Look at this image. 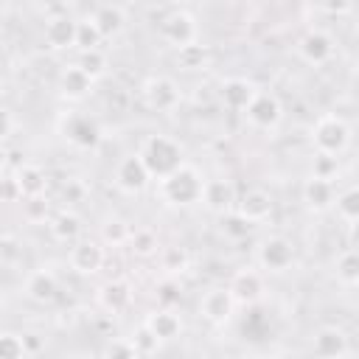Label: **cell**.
I'll use <instances>...</instances> for the list:
<instances>
[{
  "instance_id": "1",
  "label": "cell",
  "mask_w": 359,
  "mask_h": 359,
  "mask_svg": "<svg viewBox=\"0 0 359 359\" xmlns=\"http://www.w3.org/2000/svg\"><path fill=\"white\" fill-rule=\"evenodd\" d=\"M202 191H205V180L188 163H182L180 168H174L171 174H165L160 180V196L168 205H194V202H202Z\"/></svg>"
},
{
  "instance_id": "2",
  "label": "cell",
  "mask_w": 359,
  "mask_h": 359,
  "mask_svg": "<svg viewBox=\"0 0 359 359\" xmlns=\"http://www.w3.org/2000/svg\"><path fill=\"white\" fill-rule=\"evenodd\" d=\"M140 157L146 160L151 177H157V180H163L165 174H171L174 168L182 165V149H180V143L171 140V137H165V135L149 137L146 146H143V151H140Z\"/></svg>"
},
{
  "instance_id": "3",
  "label": "cell",
  "mask_w": 359,
  "mask_h": 359,
  "mask_svg": "<svg viewBox=\"0 0 359 359\" xmlns=\"http://www.w3.org/2000/svg\"><path fill=\"white\" fill-rule=\"evenodd\" d=\"M311 140H314L317 151L337 157V154H342V151L348 149V143H351V129H348V123H345L339 115H323V118L314 123V129H311Z\"/></svg>"
},
{
  "instance_id": "4",
  "label": "cell",
  "mask_w": 359,
  "mask_h": 359,
  "mask_svg": "<svg viewBox=\"0 0 359 359\" xmlns=\"http://www.w3.org/2000/svg\"><path fill=\"white\" fill-rule=\"evenodd\" d=\"M140 93H143V104L149 109H154V112H174L180 107V101H182L177 81L168 79V76H151V79H146V84L140 87Z\"/></svg>"
},
{
  "instance_id": "5",
  "label": "cell",
  "mask_w": 359,
  "mask_h": 359,
  "mask_svg": "<svg viewBox=\"0 0 359 359\" xmlns=\"http://www.w3.org/2000/svg\"><path fill=\"white\" fill-rule=\"evenodd\" d=\"M62 135L76 149H95L101 140V126L95 123V118H90L84 112H70L62 121Z\"/></svg>"
},
{
  "instance_id": "6",
  "label": "cell",
  "mask_w": 359,
  "mask_h": 359,
  "mask_svg": "<svg viewBox=\"0 0 359 359\" xmlns=\"http://www.w3.org/2000/svg\"><path fill=\"white\" fill-rule=\"evenodd\" d=\"M255 258H258V266L266 269V272H286L294 261V247L283 236H269V238L261 241Z\"/></svg>"
},
{
  "instance_id": "7",
  "label": "cell",
  "mask_w": 359,
  "mask_h": 359,
  "mask_svg": "<svg viewBox=\"0 0 359 359\" xmlns=\"http://www.w3.org/2000/svg\"><path fill=\"white\" fill-rule=\"evenodd\" d=\"M244 118H247L255 129L272 132V129L280 123L283 109H280V101H278L272 93H264V90H261V93L252 98V104L244 109Z\"/></svg>"
},
{
  "instance_id": "8",
  "label": "cell",
  "mask_w": 359,
  "mask_h": 359,
  "mask_svg": "<svg viewBox=\"0 0 359 359\" xmlns=\"http://www.w3.org/2000/svg\"><path fill=\"white\" fill-rule=\"evenodd\" d=\"M151 180V171L146 165V160L140 154H129L118 163L115 168V185L123 191V194H140Z\"/></svg>"
},
{
  "instance_id": "9",
  "label": "cell",
  "mask_w": 359,
  "mask_h": 359,
  "mask_svg": "<svg viewBox=\"0 0 359 359\" xmlns=\"http://www.w3.org/2000/svg\"><path fill=\"white\" fill-rule=\"evenodd\" d=\"M196 22L188 11H171L165 20H163V36L165 42H171L174 48H188V45H196Z\"/></svg>"
},
{
  "instance_id": "10",
  "label": "cell",
  "mask_w": 359,
  "mask_h": 359,
  "mask_svg": "<svg viewBox=\"0 0 359 359\" xmlns=\"http://www.w3.org/2000/svg\"><path fill=\"white\" fill-rule=\"evenodd\" d=\"M297 53H300L303 62H309L314 67H323L337 56V48H334V39L325 31H309L297 45Z\"/></svg>"
},
{
  "instance_id": "11",
  "label": "cell",
  "mask_w": 359,
  "mask_h": 359,
  "mask_svg": "<svg viewBox=\"0 0 359 359\" xmlns=\"http://www.w3.org/2000/svg\"><path fill=\"white\" fill-rule=\"evenodd\" d=\"M233 306H236V297H233L230 286H227V289H210V292H205V297H202V303H199V314H202L208 323L222 325V323L230 320Z\"/></svg>"
},
{
  "instance_id": "12",
  "label": "cell",
  "mask_w": 359,
  "mask_h": 359,
  "mask_svg": "<svg viewBox=\"0 0 359 359\" xmlns=\"http://www.w3.org/2000/svg\"><path fill=\"white\" fill-rule=\"evenodd\" d=\"M70 266L81 275H95L101 266H104V247L95 244V241H73L70 247Z\"/></svg>"
},
{
  "instance_id": "13",
  "label": "cell",
  "mask_w": 359,
  "mask_h": 359,
  "mask_svg": "<svg viewBox=\"0 0 359 359\" xmlns=\"http://www.w3.org/2000/svg\"><path fill=\"white\" fill-rule=\"evenodd\" d=\"M93 84H95V79L87 76L79 62L70 65V67H65V70L59 73V93H62L67 101H81V98H87V95L93 93Z\"/></svg>"
},
{
  "instance_id": "14",
  "label": "cell",
  "mask_w": 359,
  "mask_h": 359,
  "mask_svg": "<svg viewBox=\"0 0 359 359\" xmlns=\"http://www.w3.org/2000/svg\"><path fill=\"white\" fill-rule=\"evenodd\" d=\"M236 213L241 219H247L250 224H258L264 219H269L272 213V196L264 188H250L238 202H236Z\"/></svg>"
},
{
  "instance_id": "15",
  "label": "cell",
  "mask_w": 359,
  "mask_h": 359,
  "mask_svg": "<svg viewBox=\"0 0 359 359\" xmlns=\"http://www.w3.org/2000/svg\"><path fill=\"white\" fill-rule=\"evenodd\" d=\"M76 39H79V22L76 20H70V17H50L45 22V42H48V48L67 50V48H76Z\"/></svg>"
},
{
  "instance_id": "16",
  "label": "cell",
  "mask_w": 359,
  "mask_h": 359,
  "mask_svg": "<svg viewBox=\"0 0 359 359\" xmlns=\"http://www.w3.org/2000/svg\"><path fill=\"white\" fill-rule=\"evenodd\" d=\"M258 93L261 90L252 81H247V79H227V81H222V104L227 109H233V112H244Z\"/></svg>"
},
{
  "instance_id": "17",
  "label": "cell",
  "mask_w": 359,
  "mask_h": 359,
  "mask_svg": "<svg viewBox=\"0 0 359 359\" xmlns=\"http://www.w3.org/2000/svg\"><path fill=\"white\" fill-rule=\"evenodd\" d=\"M230 292L236 303H255L264 294V275L258 269H241L230 280Z\"/></svg>"
},
{
  "instance_id": "18",
  "label": "cell",
  "mask_w": 359,
  "mask_h": 359,
  "mask_svg": "<svg viewBox=\"0 0 359 359\" xmlns=\"http://www.w3.org/2000/svg\"><path fill=\"white\" fill-rule=\"evenodd\" d=\"M236 202L233 185L227 180H205V191H202V205L213 213H227Z\"/></svg>"
},
{
  "instance_id": "19",
  "label": "cell",
  "mask_w": 359,
  "mask_h": 359,
  "mask_svg": "<svg viewBox=\"0 0 359 359\" xmlns=\"http://www.w3.org/2000/svg\"><path fill=\"white\" fill-rule=\"evenodd\" d=\"M25 294H28L31 300H36V303H50V300L59 294V280H56V275L48 272V269L31 272L28 280H25Z\"/></svg>"
},
{
  "instance_id": "20",
  "label": "cell",
  "mask_w": 359,
  "mask_h": 359,
  "mask_svg": "<svg viewBox=\"0 0 359 359\" xmlns=\"http://www.w3.org/2000/svg\"><path fill=\"white\" fill-rule=\"evenodd\" d=\"M303 199L309 208L314 210H325L337 202V194H334V182L331 180H323V177H309L306 185H303Z\"/></svg>"
},
{
  "instance_id": "21",
  "label": "cell",
  "mask_w": 359,
  "mask_h": 359,
  "mask_svg": "<svg viewBox=\"0 0 359 359\" xmlns=\"http://www.w3.org/2000/svg\"><path fill=\"white\" fill-rule=\"evenodd\" d=\"M314 353L320 356H342L348 353V337L339 328H320L314 334Z\"/></svg>"
},
{
  "instance_id": "22",
  "label": "cell",
  "mask_w": 359,
  "mask_h": 359,
  "mask_svg": "<svg viewBox=\"0 0 359 359\" xmlns=\"http://www.w3.org/2000/svg\"><path fill=\"white\" fill-rule=\"evenodd\" d=\"M129 300H132V292H129V283H123V280H109V283H104L101 292H98V303H101L109 314L123 311V309L129 306Z\"/></svg>"
},
{
  "instance_id": "23",
  "label": "cell",
  "mask_w": 359,
  "mask_h": 359,
  "mask_svg": "<svg viewBox=\"0 0 359 359\" xmlns=\"http://www.w3.org/2000/svg\"><path fill=\"white\" fill-rule=\"evenodd\" d=\"M50 233H53L56 241L73 244V241H79V236H81V222H79L76 213L62 210V213H56V216L50 219Z\"/></svg>"
},
{
  "instance_id": "24",
  "label": "cell",
  "mask_w": 359,
  "mask_h": 359,
  "mask_svg": "<svg viewBox=\"0 0 359 359\" xmlns=\"http://www.w3.org/2000/svg\"><path fill=\"white\" fill-rule=\"evenodd\" d=\"M14 180H17L20 191H22V199L45 194V174L36 165H20L17 174H14Z\"/></svg>"
},
{
  "instance_id": "25",
  "label": "cell",
  "mask_w": 359,
  "mask_h": 359,
  "mask_svg": "<svg viewBox=\"0 0 359 359\" xmlns=\"http://www.w3.org/2000/svg\"><path fill=\"white\" fill-rule=\"evenodd\" d=\"M146 325L160 337V339H174V337H180V331H182V323H180V317L174 314V311H154V314H149V320H146Z\"/></svg>"
},
{
  "instance_id": "26",
  "label": "cell",
  "mask_w": 359,
  "mask_h": 359,
  "mask_svg": "<svg viewBox=\"0 0 359 359\" xmlns=\"http://www.w3.org/2000/svg\"><path fill=\"white\" fill-rule=\"evenodd\" d=\"M93 20H95V25L101 28L104 36H115L123 28V11H121V6H101L93 14Z\"/></svg>"
},
{
  "instance_id": "27",
  "label": "cell",
  "mask_w": 359,
  "mask_h": 359,
  "mask_svg": "<svg viewBox=\"0 0 359 359\" xmlns=\"http://www.w3.org/2000/svg\"><path fill=\"white\" fill-rule=\"evenodd\" d=\"M337 278L348 286H359V250L351 247L337 258Z\"/></svg>"
},
{
  "instance_id": "28",
  "label": "cell",
  "mask_w": 359,
  "mask_h": 359,
  "mask_svg": "<svg viewBox=\"0 0 359 359\" xmlns=\"http://www.w3.org/2000/svg\"><path fill=\"white\" fill-rule=\"evenodd\" d=\"M79 65H81V70H84L87 76H93V79H101V76L107 73V56H104L98 48L81 50V56H79Z\"/></svg>"
},
{
  "instance_id": "29",
  "label": "cell",
  "mask_w": 359,
  "mask_h": 359,
  "mask_svg": "<svg viewBox=\"0 0 359 359\" xmlns=\"http://www.w3.org/2000/svg\"><path fill=\"white\" fill-rule=\"evenodd\" d=\"M337 210L345 222H359V188H348L337 196Z\"/></svg>"
},
{
  "instance_id": "30",
  "label": "cell",
  "mask_w": 359,
  "mask_h": 359,
  "mask_svg": "<svg viewBox=\"0 0 359 359\" xmlns=\"http://www.w3.org/2000/svg\"><path fill=\"white\" fill-rule=\"evenodd\" d=\"M101 39H104V34H101V28L95 25L93 17H87V20L79 22V39H76V48L90 50V48H98Z\"/></svg>"
},
{
  "instance_id": "31",
  "label": "cell",
  "mask_w": 359,
  "mask_h": 359,
  "mask_svg": "<svg viewBox=\"0 0 359 359\" xmlns=\"http://www.w3.org/2000/svg\"><path fill=\"white\" fill-rule=\"evenodd\" d=\"M132 342H135V351H137V356H146V353H154L157 348H160V337L143 323V328L137 331V337H132Z\"/></svg>"
},
{
  "instance_id": "32",
  "label": "cell",
  "mask_w": 359,
  "mask_h": 359,
  "mask_svg": "<svg viewBox=\"0 0 359 359\" xmlns=\"http://www.w3.org/2000/svg\"><path fill=\"white\" fill-rule=\"evenodd\" d=\"M337 171H339V163H337V157H334V154H323V151H317V157H314V165H311V177L334 180V177H337Z\"/></svg>"
},
{
  "instance_id": "33",
  "label": "cell",
  "mask_w": 359,
  "mask_h": 359,
  "mask_svg": "<svg viewBox=\"0 0 359 359\" xmlns=\"http://www.w3.org/2000/svg\"><path fill=\"white\" fill-rule=\"evenodd\" d=\"M129 241H132V250L137 252V255H151L154 250H157V236L151 233V230H135V233H129Z\"/></svg>"
},
{
  "instance_id": "34",
  "label": "cell",
  "mask_w": 359,
  "mask_h": 359,
  "mask_svg": "<svg viewBox=\"0 0 359 359\" xmlns=\"http://www.w3.org/2000/svg\"><path fill=\"white\" fill-rule=\"evenodd\" d=\"M28 351H25V339L17 337V334H3L0 337V356L3 359H22Z\"/></svg>"
},
{
  "instance_id": "35",
  "label": "cell",
  "mask_w": 359,
  "mask_h": 359,
  "mask_svg": "<svg viewBox=\"0 0 359 359\" xmlns=\"http://www.w3.org/2000/svg\"><path fill=\"white\" fill-rule=\"evenodd\" d=\"M22 205H25V219H28V222H45V219H48V202H45V194H39V196H28V199H22Z\"/></svg>"
},
{
  "instance_id": "36",
  "label": "cell",
  "mask_w": 359,
  "mask_h": 359,
  "mask_svg": "<svg viewBox=\"0 0 359 359\" xmlns=\"http://www.w3.org/2000/svg\"><path fill=\"white\" fill-rule=\"evenodd\" d=\"M129 227L123 224V222H118V219H112V222H107L104 224V241H112V244H123L126 238H129Z\"/></svg>"
},
{
  "instance_id": "37",
  "label": "cell",
  "mask_w": 359,
  "mask_h": 359,
  "mask_svg": "<svg viewBox=\"0 0 359 359\" xmlns=\"http://www.w3.org/2000/svg\"><path fill=\"white\" fill-rule=\"evenodd\" d=\"M323 6H325L328 14H348L353 3L351 0H323Z\"/></svg>"
},
{
  "instance_id": "38",
  "label": "cell",
  "mask_w": 359,
  "mask_h": 359,
  "mask_svg": "<svg viewBox=\"0 0 359 359\" xmlns=\"http://www.w3.org/2000/svg\"><path fill=\"white\" fill-rule=\"evenodd\" d=\"M81 194H84V188H81L79 182H67V185H65V191H62L65 202H76V199H79Z\"/></svg>"
},
{
  "instance_id": "39",
  "label": "cell",
  "mask_w": 359,
  "mask_h": 359,
  "mask_svg": "<svg viewBox=\"0 0 359 359\" xmlns=\"http://www.w3.org/2000/svg\"><path fill=\"white\" fill-rule=\"evenodd\" d=\"M351 247H356L359 250V222H351Z\"/></svg>"
},
{
  "instance_id": "40",
  "label": "cell",
  "mask_w": 359,
  "mask_h": 359,
  "mask_svg": "<svg viewBox=\"0 0 359 359\" xmlns=\"http://www.w3.org/2000/svg\"><path fill=\"white\" fill-rule=\"evenodd\" d=\"M356 36H359V25H356Z\"/></svg>"
}]
</instances>
